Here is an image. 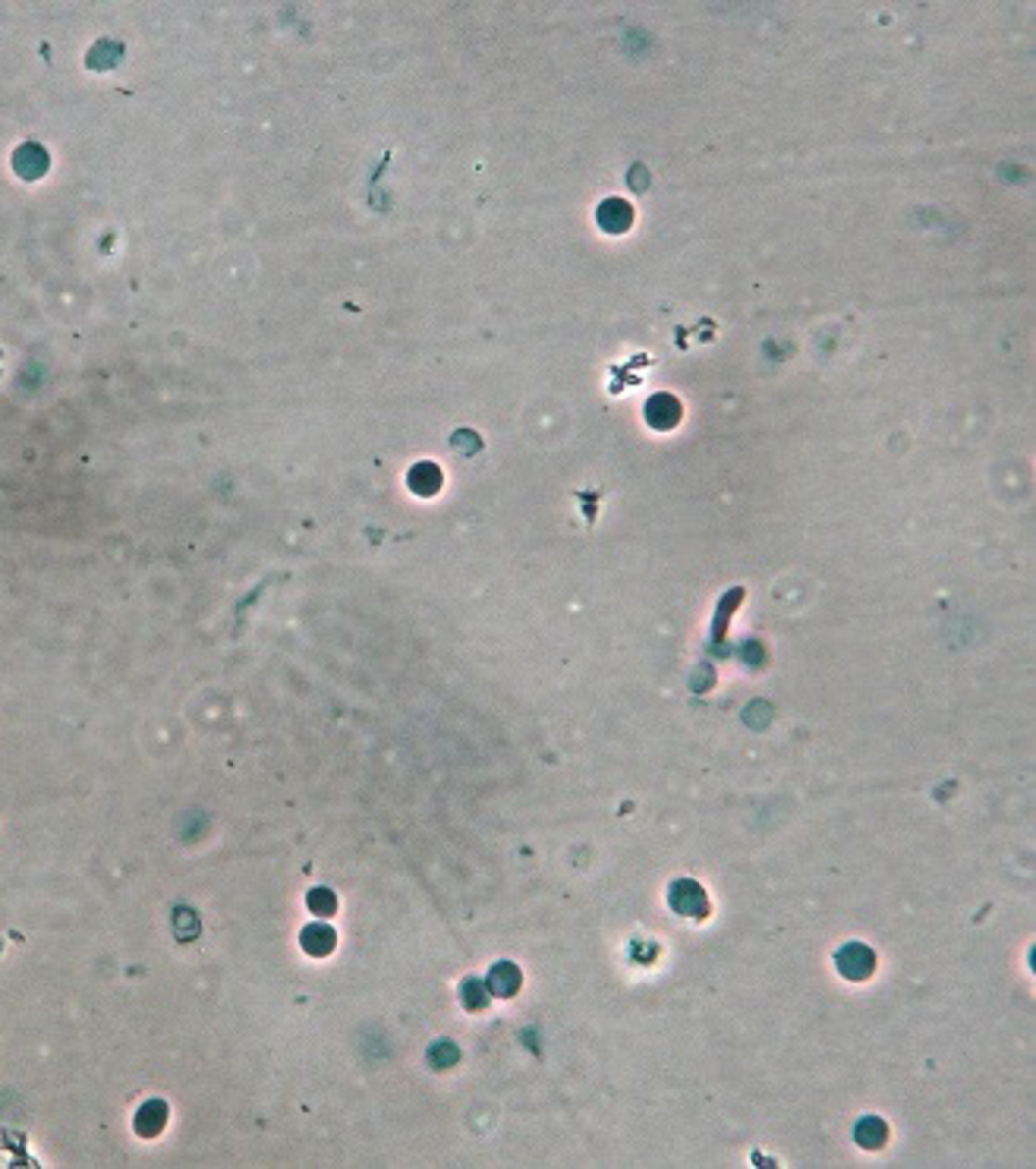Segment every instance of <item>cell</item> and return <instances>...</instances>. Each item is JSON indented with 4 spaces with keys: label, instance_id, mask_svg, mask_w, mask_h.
<instances>
[{
    "label": "cell",
    "instance_id": "cell-1",
    "mask_svg": "<svg viewBox=\"0 0 1036 1169\" xmlns=\"http://www.w3.org/2000/svg\"><path fill=\"white\" fill-rule=\"evenodd\" d=\"M668 905L678 911V914H684V918H694V921H699V918H705V914H709V895H705V889L699 886V882H694V879H678L671 886V892H668Z\"/></svg>",
    "mask_w": 1036,
    "mask_h": 1169
},
{
    "label": "cell",
    "instance_id": "cell-2",
    "mask_svg": "<svg viewBox=\"0 0 1036 1169\" xmlns=\"http://www.w3.org/2000/svg\"><path fill=\"white\" fill-rule=\"evenodd\" d=\"M835 965L841 971V978L848 981H866L876 971V955L863 942H848L845 949L835 955Z\"/></svg>",
    "mask_w": 1036,
    "mask_h": 1169
},
{
    "label": "cell",
    "instance_id": "cell-3",
    "mask_svg": "<svg viewBox=\"0 0 1036 1169\" xmlns=\"http://www.w3.org/2000/svg\"><path fill=\"white\" fill-rule=\"evenodd\" d=\"M854 1138H857V1144L866 1150H879L889 1142V1126L879 1119V1116H863L857 1126H854Z\"/></svg>",
    "mask_w": 1036,
    "mask_h": 1169
}]
</instances>
